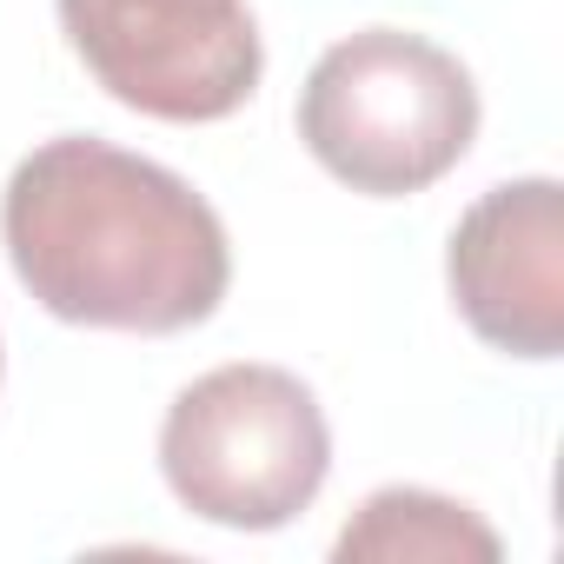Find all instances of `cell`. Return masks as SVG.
<instances>
[{"instance_id": "5b68a950", "label": "cell", "mask_w": 564, "mask_h": 564, "mask_svg": "<svg viewBox=\"0 0 564 564\" xmlns=\"http://www.w3.org/2000/svg\"><path fill=\"white\" fill-rule=\"evenodd\" d=\"M465 326L511 359L564 352V186L531 173L491 186L445 246Z\"/></svg>"}, {"instance_id": "6da1fadb", "label": "cell", "mask_w": 564, "mask_h": 564, "mask_svg": "<svg viewBox=\"0 0 564 564\" xmlns=\"http://www.w3.org/2000/svg\"><path fill=\"white\" fill-rule=\"evenodd\" d=\"M0 239L41 313L94 333L173 339L219 313L232 246L219 213L160 160L61 133L0 193Z\"/></svg>"}, {"instance_id": "3957f363", "label": "cell", "mask_w": 564, "mask_h": 564, "mask_svg": "<svg viewBox=\"0 0 564 564\" xmlns=\"http://www.w3.org/2000/svg\"><path fill=\"white\" fill-rule=\"evenodd\" d=\"M160 471L193 518L226 531H279L319 498L333 432L300 372L239 359L213 366L166 405Z\"/></svg>"}, {"instance_id": "7a4b0ae2", "label": "cell", "mask_w": 564, "mask_h": 564, "mask_svg": "<svg viewBox=\"0 0 564 564\" xmlns=\"http://www.w3.org/2000/svg\"><path fill=\"white\" fill-rule=\"evenodd\" d=\"M306 153L366 199L438 186L478 140V87L458 54L405 28L333 41L300 87Z\"/></svg>"}, {"instance_id": "277c9868", "label": "cell", "mask_w": 564, "mask_h": 564, "mask_svg": "<svg viewBox=\"0 0 564 564\" xmlns=\"http://www.w3.org/2000/svg\"><path fill=\"white\" fill-rule=\"evenodd\" d=\"M54 8L74 61L147 120H226L265 74L246 0H54Z\"/></svg>"}, {"instance_id": "8992f818", "label": "cell", "mask_w": 564, "mask_h": 564, "mask_svg": "<svg viewBox=\"0 0 564 564\" xmlns=\"http://www.w3.org/2000/svg\"><path fill=\"white\" fill-rule=\"evenodd\" d=\"M498 531L458 505V498H438V491H419V485H386L372 491L352 524L333 538V557L339 564H498Z\"/></svg>"}]
</instances>
